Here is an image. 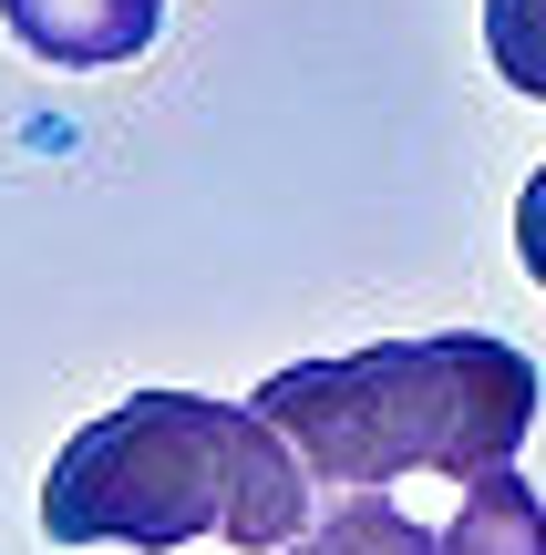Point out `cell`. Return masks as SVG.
I'll return each mask as SVG.
<instances>
[{
  "label": "cell",
  "mask_w": 546,
  "mask_h": 555,
  "mask_svg": "<svg viewBox=\"0 0 546 555\" xmlns=\"http://www.w3.org/2000/svg\"><path fill=\"white\" fill-rule=\"evenodd\" d=\"M309 463L258 401L206 391H124L93 412L41 474V535L52 545H135L176 555L196 535H227L247 555H279L309 535Z\"/></svg>",
  "instance_id": "cell-1"
},
{
  "label": "cell",
  "mask_w": 546,
  "mask_h": 555,
  "mask_svg": "<svg viewBox=\"0 0 546 555\" xmlns=\"http://www.w3.org/2000/svg\"><path fill=\"white\" fill-rule=\"evenodd\" d=\"M247 401L300 442L320 494H382L403 474L474 483L516 463L546 412V380L495 330H433V339H382V350L268 371Z\"/></svg>",
  "instance_id": "cell-2"
},
{
  "label": "cell",
  "mask_w": 546,
  "mask_h": 555,
  "mask_svg": "<svg viewBox=\"0 0 546 555\" xmlns=\"http://www.w3.org/2000/svg\"><path fill=\"white\" fill-rule=\"evenodd\" d=\"M0 21L52 73H114L165 31V0H0Z\"/></svg>",
  "instance_id": "cell-3"
},
{
  "label": "cell",
  "mask_w": 546,
  "mask_h": 555,
  "mask_svg": "<svg viewBox=\"0 0 546 555\" xmlns=\"http://www.w3.org/2000/svg\"><path fill=\"white\" fill-rule=\"evenodd\" d=\"M444 555H546V504L516 463L465 483V515L444 525Z\"/></svg>",
  "instance_id": "cell-4"
},
{
  "label": "cell",
  "mask_w": 546,
  "mask_h": 555,
  "mask_svg": "<svg viewBox=\"0 0 546 555\" xmlns=\"http://www.w3.org/2000/svg\"><path fill=\"white\" fill-rule=\"evenodd\" d=\"M300 555H444V535L412 525L403 504H382V494H341V504L300 535Z\"/></svg>",
  "instance_id": "cell-5"
},
{
  "label": "cell",
  "mask_w": 546,
  "mask_h": 555,
  "mask_svg": "<svg viewBox=\"0 0 546 555\" xmlns=\"http://www.w3.org/2000/svg\"><path fill=\"white\" fill-rule=\"evenodd\" d=\"M485 52L516 93L546 103V0H485Z\"/></svg>",
  "instance_id": "cell-6"
},
{
  "label": "cell",
  "mask_w": 546,
  "mask_h": 555,
  "mask_svg": "<svg viewBox=\"0 0 546 555\" xmlns=\"http://www.w3.org/2000/svg\"><path fill=\"white\" fill-rule=\"evenodd\" d=\"M516 258H526V278L546 288V165L526 176V196H516Z\"/></svg>",
  "instance_id": "cell-7"
}]
</instances>
